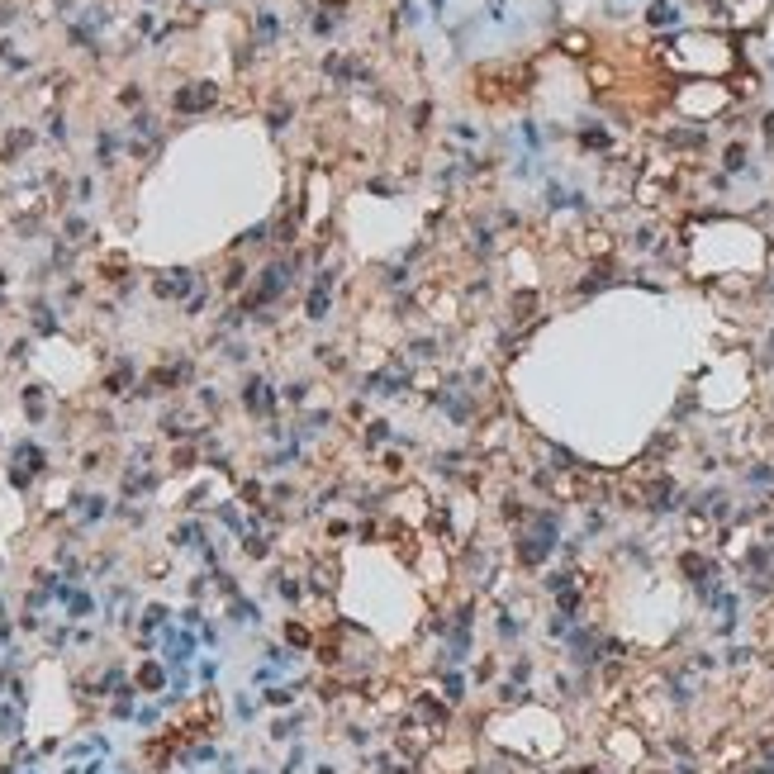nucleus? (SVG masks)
<instances>
[{"mask_svg":"<svg viewBox=\"0 0 774 774\" xmlns=\"http://www.w3.org/2000/svg\"><path fill=\"white\" fill-rule=\"evenodd\" d=\"M209 100H214L209 86H200V91H181V95H176V110H200V105H209Z\"/></svg>","mask_w":774,"mask_h":774,"instance_id":"nucleus-1","label":"nucleus"}]
</instances>
